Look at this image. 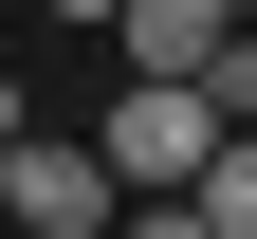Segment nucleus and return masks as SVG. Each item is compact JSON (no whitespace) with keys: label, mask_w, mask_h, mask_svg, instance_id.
Here are the masks:
<instances>
[{"label":"nucleus","mask_w":257,"mask_h":239,"mask_svg":"<svg viewBox=\"0 0 257 239\" xmlns=\"http://www.w3.org/2000/svg\"><path fill=\"white\" fill-rule=\"evenodd\" d=\"M0 221H19V239H110V221H128V184L74 147V129L19 111V129H0Z\"/></svg>","instance_id":"obj_1"},{"label":"nucleus","mask_w":257,"mask_h":239,"mask_svg":"<svg viewBox=\"0 0 257 239\" xmlns=\"http://www.w3.org/2000/svg\"><path fill=\"white\" fill-rule=\"evenodd\" d=\"M202 147H220V111H202V74H128V92H110V129H92V166H110L128 202H166V184H184Z\"/></svg>","instance_id":"obj_2"},{"label":"nucleus","mask_w":257,"mask_h":239,"mask_svg":"<svg viewBox=\"0 0 257 239\" xmlns=\"http://www.w3.org/2000/svg\"><path fill=\"white\" fill-rule=\"evenodd\" d=\"M92 37H110L128 74H202V55H220V37H257V19H239V0H110Z\"/></svg>","instance_id":"obj_3"},{"label":"nucleus","mask_w":257,"mask_h":239,"mask_svg":"<svg viewBox=\"0 0 257 239\" xmlns=\"http://www.w3.org/2000/svg\"><path fill=\"white\" fill-rule=\"evenodd\" d=\"M147 221H202V239H257V129H220V147L184 166V184L147 202Z\"/></svg>","instance_id":"obj_4"},{"label":"nucleus","mask_w":257,"mask_h":239,"mask_svg":"<svg viewBox=\"0 0 257 239\" xmlns=\"http://www.w3.org/2000/svg\"><path fill=\"white\" fill-rule=\"evenodd\" d=\"M202 111H220V129H257V37H220V55H202Z\"/></svg>","instance_id":"obj_5"},{"label":"nucleus","mask_w":257,"mask_h":239,"mask_svg":"<svg viewBox=\"0 0 257 239\" xmlns=\"http://www.w3.org/2000/svg\"><path fill=\"white\" fill-rule=\"evenodd\" d=\"M37 19H110V0H37Z\"/></svg>","instance_id":"obj_6"},{"label":"nucleus","mask_w":257,"mask_h":239,"mask_svg":"<svg viewBox=\"0 0 257 239\" xmlns=\"http://www.w3.org/2000/svg\"><path fill=\"white\" fill-rule=\"evenodd\" d=\"M0 129H19V74H0Z\"/></svg>","instance_id":"obj_7"}]
</instances>
